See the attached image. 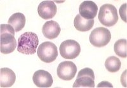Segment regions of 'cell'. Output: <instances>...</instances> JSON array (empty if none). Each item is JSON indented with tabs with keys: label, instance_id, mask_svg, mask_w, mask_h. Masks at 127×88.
I'll use <instances>...</instances> for the list:
<instances>
[{
	"label": "cell",
	"instance_id": "cell-3",
	"mask_svg": "<svg viewBox=\"0 0 127 88\" xmlns=\"http://www.w3.org/2000/svg\"><path fill=\"white\" fill-rule=\"evenodd\" d=\"M118 19L117 10L113 4H104L100 8L98 20L104 26H113L117 23Z\"/></svg>",
	"mask_w": 127,
	"mask_h": 88
},
{
	"label": "cell",
	"instance_id": "cell-19",
	"mask_svg": "<svg viewBox=\"0 0 127 88\" xmlns=\"http://www.w3.org/2000/svg\"><path fill=\"white\" fill-rule=\"evenodd\" d=\"M102 87H107V88H113V85L109 83V82H107V81H103L101 82L100 84H98L97 88H102Z\"/></svg>",
	"mask_w": 127,
	"mask_h": 88
},
{
	"label": "cell",
	"instance_id": "cell-6",
	"mask_svg": "<svg viewBox=\"0 0 127 88\" xmlns=\"http://www.w3.org/2000/svg\"><path fill=\"white\" fill-rule=\"evenodd\" d=\"M59 49L61 56L65 59L69 60L77 58L81 52L79 44L72 39H68L62 42Z\"/></svg>",
	"mask_w": 127,
	"mask_h": 88
},
{
	"label": "cell",
	"instance_id": "cell-5",
	"mask_svg": "<svg viewBox=\"0 0 127 88\" xmlns=\"http://www.w3.org/2000/svg\"><path fill=\"white\" fill-rule=\"evenodd\" d=\"M111 34L109 30L105 27H100L92 30L90 35V42L93 46L101 48L106 46L110 42Z\"/></svg>",
	"mask_w": 127,
	"mask_h": 88
},
{
	"label": "cell",
	"instance_id": "cell-9",
	"mask_svg": "<svg viewBox=\"0 0 127 88\" xmlns=\"http://www.w3.org/2000/svg\"><path fill=\"white\" fill-rule=\"evenodd\" d=\"M57 11V8L53 1H43L41 2L38 8L39 17L45 20L54 18L56 15Z\"/></svg>",
	"mask_w": 127,
	"mask_h": 88
},
{
	"label": "cell",
	"instance_id": "cell-16",
	"mask_svg": "<svg viewBox=\"0 0 127 88\" xmlns=\"http://www.w3.org/2000/svg\"><path fill=\"white\" fill-rule=\"evenodd\" d=\"M121 62L118 58L112 56L108 57L105 62V68L110 72L114 73L120 70L121 68Z\"/></svg>",
	"mask_w": 127,
	"mask_h": 88
},
{
	"label": "cell",
	"instance_id": "cell-18",
	"mask_svg": "<svg viewBox=\"0 0 127 88\" xmlns=\"http://www.w3.org/2000/svg\"><path fill=\"white\" fill-rule=\"evenodd\" d=\"M120 14L121 19L127 23V3H125L123 5H121L120 9Z\"/></svg>",
	"mask_w": 127,
	"mask_h": 88
},
{
	"label": "cell",
	"instance_id": "cell-1",
	"mask_svg": "<svg viewBox=\"0 0 127 88\" xmlns=\"http://www.w3.org/2000/svg\"><path fill=\"white\" fill-rule=\"evenodd\" d=\"M15 29L9 24L0 25V51L3 54L11 53L17 47Z\"/></svg>",
	"mask_w": 127,
	"mask_h": 88
},
{
	"label": "cell",
	"instance_id": "cell-14",
	"mask_svg": "<svg viewBox=\"0 0 127 88\" xmlns=\"http://www.w3.org/2000/svg\"><path fill=\"white\" fill-rule=\"evenodd\" d=\"M94 19H85L79 14L77 15L74 20V25L76 29L81 32H87L92 29Z\"/></svg>",
	"mask_w": 127,
	"mask_h": 88
},
{
	"label": "cell",
	"instance_id": "cell-11",
	"mask_svg": "<svg viewBox=\"0 0 127 88\" xmlns=\"http://www.w3.org/2000/svg\"><path fill=\"white\" fill-rule=\"evenodd\" d=\"M79 15L85 19H94L98 12V6L92 1H84L79 7Z\"/></svg>",
	"mask_w": 127,
	"mask_h": 88
},
{
	"label": "cell",
	"instance_id": "cell-17",
	"mask_svg": "<svg viewBox=\"0 0 127 88\" xmlns=\"http://www.w3.org/2000/svg\"><path fill=\"white\" fill-rule=\"evenodd\" d=\"M114 51L115 53L121 58L127 57V41L125 39L118 40L114 43Z\"/></svg>",
	"mask_w": 127,
	"mask_h": 88
},
{
	"label": "cell",
	"instance_id": "cell-12",
	"mask_svg": "<svg viewBox=\"0 0 127 88\" xmlns=\"http://www.w3.org/2000/svg\"><path fill=\"white\" fill-rule=\"evenodd\" d=\"M59 24L54 20H50L45 22L42 27V32L45 38L49 39L57 38L61 32Z\"/></svg>",
	"mask_w": 127,
	"mask_h": 88
},
{
	"label": "cell",
	"instance_id": "cell-10",
	"mask_svg": "<svg viewBox=\"0 0 127 88\" xmlns=\"http://www.w3.org/2000/svg\"><path fill=\"white\" fill-rule=\"evenodd\" d=\"M35 85L38 88H50L53 84V78L49 72L44 70L36 71L32 77Z\"/></svg>",
	"mask_w": 127,
	"mask_h": 88
},
{
	"label": "cell",
	"instance_id": "cell-2",
	"mask_svg": "<svg viewBox=\"0 0 127 88\" xmlns=\"http://www.w3.org/2000/svg\"><path fill=\"white\" fill-rule=\"evenodd\" d=\"M38 37L36 34L26 32L18 39L17 51L24 55H34L38 49Z\"/></svg>",
	"mask_w": 127,
	"mask_h": 88
},
{
	"label": "cell",
	"instance_id": "cell-15",
	"mask_svg": "<svg viewBox=\"0 0 127 88\" xmlns=\"http://www.w3.org/2000/svg\"><path fill=\"white\" fill-rule=\"evenodd\" d=\"M26 17L22 13H15L9 18V25H12L15 32H19L24 27L26 24Z\"/></svg>",
	"mask_w": 127,
	"mask_h": 88
},
{
	"label": "cell",
	"instance_id": "cell-7",
	"mask_svg": "<svg viewBox=\"0 0 127 88\" xmlns=\"http://www.w3.org/2000/svg\"><path fill=\"white\" fill-rule=\"evenodd\" d=\"M95 75L92 69L85 68L78 73L72 88H95Z\"/></svg>",
	"mask_w": 127,
	"mask_h": 88
},
{
	"label": "cell",
	"instance_id": "cell-13",
	"mask_svg": "<svg viewBox=\"0 0 127 88\" xmlns=\"http://www.w3.org/2000/svg\"><path fill=\"white\" fill-rule=\"evenodd\" d=\"M16 75L10 68H1L0 70V86L1 88H10L14 84Z\"/></svg>",
	"mask_w": 127,
	"mask_h": 88
},
{
	"label": "cell",
	"instance_id": "cell-8",
	"mask_svg": "<svg viewBox=\"0 0 127 88\" xmlns=\"http://www.w3.org/2000/svg\"><path fill=\"white\" fill-rule=\"evenodd\" d=\"M77 72V66L71 61L61 62L57 69V74L61 79L71 81L74 77Z\"/></svg>",
	"mask_w": 127,
	"mask_h": 88
},
{
	"label": "cell",
	"instance_id": "cell-4",
	"mask_svg": "<svg viewBox=\"0 0 127 88\" xmlns=\"http://www.w3.org/2000/svg\"><path fill=\"white\" fill-rule=\"evenodd\" d=\"M39 59L45 63H52L58 56L57 47L52 42L46 41L41 44L37 49Z\"/></svg>",
	"mask_w": 127,
	"mask_h": 88
}]
</instances>
